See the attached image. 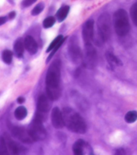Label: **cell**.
I'll return each instance as SVG.
<instances>
[{"instance_id": "obj_1", "label": "cell", "mask_w": 137, "mask_h": 155, "mask_svg": "<svg viewBox=\"0 0 137 155\" xmlns=\"http://www.w3.org/2000/svg\"><path fill=\"white\" fill-rule=\"evenodd\" d=\"M60 61H54L47 70L46 77V94L51 100H57L61 94L60 89Z\"/></svg>"}, {"instance_id": "obj_2", "label": "cell", "mask_w": 137, "mask_h": 155, "mask_svg": "<svg viewBox=\"0 0 137 155\" xmlns=\"http://www.w3.org/2000/svg\"><path fill=\"white\" fill-rule=\"evenodd\" d=\"M63 116L64 124L72 132L83 134L86 131V124L85 120L79 113L71 108L65 107L63 110Z\"/></svg>"}, {"instance_id": "obj_3", "label": "cell", "mask_w": 137, "mask_h": 155, "mask_svg": "<svg viewBox=\"0 0 137 155\" xmlns=\"http://www.w3.org/2000/svg\"><path fill=\"white\" fill-rule=\"evenodd\" d=\"M113 25L118 36L123 37L128 35L130 29L127 12L122 9L117 10L113 15Z\"/></svg>"}, {"instance_id": "obj_4", "label": "cell", "mask_w": 137, "mask_h": 155, "mask_svg": "<svg viewBox=\"0 0 137 155\" xmlns=\"http://www.w3.org/2000/svg\"><path fill=\"white\" fill-rule=\"evenodd\" d=\"M97 28L99 35L103 41L110 40L112 36V19L107 12L99 15L97 22Z\"/></svg>"}, {"instance_id": "obj_5", "label": "cell", "mask_w": 137, "mask_h": 155, "mask_svg": "<svg viewBox=\"0 0 137 155\" xmlns=\"http://www.w3.org/2000/svg\"><path fill=\"white\" fill-rule=\"evenodd\" d=\"M44 121L39 117L38 116L35 115L34 119L32 121V123L28 127V132L30 133L31 136L33 139L35 140H42L46 139V130L43 125Z\"/></svg>"}, {"instance_id": "obj_6", "label": "cell", "mask_w": 137, "mask_h": 155, "mask_svg": "<svg viewBox=\"0 0 137 155\" xmlns=\"http://www.w3.org/2000/svg\"><path fill=\"white\" fill-rule=\"evenodd\" d=\"M69 54L71 61L75 64H79L82 61V53L76 36H72L69 44Z\"/></svg>"}, {"instance_id": "obj_7", "label": "cell", "mask_w": 137, "mask_h": 155, "mask_svg": "<svg viewBox=\"0 0 137 155\" xmlns=\"http://www.w3.org/2000/svg\"><path fill=\"white\" fill-rule=\"evenodd\" d=\"M83 62L86 68L89 69L94 68L98 64V55L92 43L85 44V58Z\"/></svg>"}, {"instance_id": "obj_8", "label": "cell", "mask_w": 137, "mask_h": 155, "mask_svg": "<svg viewBox=\"0 0 137 155\" xmlns=\"http://www.w3.org/2000/svg\"><path fill=\"white\" fill-rule=\"evenodd\" d=\"M49 100H51L48 98V96H46L45 94L40 95V97L38 98L36 116H38L39 117H41L43 121L45 120L46 114L50 110L51 104H50V101Z\"/></svg>"}, {"instance_id": "obj_9", "label": "cell", "mask_w": 137, "mask_h": 155, "mask_svg": "<svg viewBox=\"0 0 137 155\" xmlns=\"http://www.w3.org/2000/svg\"><path fill=\"white\" fill-rule=\"evenodd\" d=\"M10 130L12 132V134L15 135V137L20 140L22 142L25 143H33L35 140L33 139V137L31 136L30 133L28 132V130H25L21 127H12L10 128Z\"/></svg>"}, {"instance_id": "obj_10", "label": "cell", "mask_w": 137, "mask_h": 155, "mask_svg": "<svg viewBox=\"0 0 137 155\" xmlns=\"http://www.w3.org/2000/svg\"><path fill=\"white\" fill-rule=\"evenodd\" d=\"M93 27H94V21L93 19L87 20L83 24L82 27V37L83 40L86 43H92L93 39Z\"/></svg>"}, {"instance_id": "obj_11", "label": "cell", "mask_w": 137, "mask_h": 155, "mask_svg": "<svg viewBox=\"0 0 137 155\" xmlns=\"http://www.w3.org/2000/svg\"><path fill=\"white\" fill-rule=\"evenodd\" d=\"M51 123L54 128L56 129H63L64 124V116L60 109L58 107H54L51 110Z\"/></svg>"}, {"instance_id": "obj_12", "label": "cell", "mask_w": 137, "mask_h": 155, "mask_svg": "<svg viewBox=\"0 0 137 155\" xmlns=\"http://www.w3.org/2000/svg\"><path fill=\"white\" fill-rule=\"evenodd\" d=\"M24 45L27 51L32 54H35L38 51V44L32 36H27L24 39Z\"/></svg>"}, {"instance_id": "obj_13", "label": "cell", "mask_w": 137, "mask_h": 155, "mask_svg": "<svg viewBox=\"0 0 137 155\" xmlns=\"http://www.w3.org/2000/svg\"><path fill=\"white\" fill-rule=\"evenodd\" d=\"M5 139L6 140V143H7V147L9 148V150L10 151L11 153L13 154H17L21 152V147L16 142H15L14 140L10 138L9 135H7L5 134Z\"/></svg>"}, {"instance_id": "obj_14", "label": "cell", "mask_w": 137, "mask_h": 155, "mask_svg": "<svg viewBox=\"0 0 137 155\" xmlns=\"http://www.w3.org/2000/svg\"><path fill=\"white\" fill-rule=\"evenodd\" d=\"M87 146L85 140H76V143L73 145V152L76 155H82L85 153V148Z\"/></svg>"}, {"instance_id": "obj_15", "label": "cell", "mask_w": 137, "mask_h": 155, "mask_svg": "<svg viewBox=\"0 0 137 155\" xmlns=\"http://www.w3.org/2000/svg\"><path fill=\"white\" fill-rule=\"evenodd\" d=\"M24 47H25L24 41H22L21 38L15 40V44H14V52L17 58H21L23 56Z\"/></svg>"}, {"instance_id": "obj_16", "label": "cell", "mask_w": 137, "mask_h": 155, "mask_svg": "<svg viewBox=\"0 0 137 155\" xmlns=\"http://www.w3.org/2000/svg\"><path fill=\"white\" fill-rule=\"evenodd\" d=\"M69 11H70V6H68V5L62 6L61 8L57 11L56 18L57 19V21H63L65 20V18L69 14Z\"/></svg>"}, {"instance_id": "obj_17", "label": "cell", "mask_w": 137, "mask_h": 155, "mask_svg": "<svg viewBox=\"0 0 137 155\" xmlns=\"http://www.w3.org/2000/svg\"><path fill=\"white\" fill-rule=\"evenodd\" d=\"M106 59L109 63V64L112 67H116V66H121L122 62L120 61L119 58H117L114 54H112V52H107L106 53Z\"/></svg>"}, {"instance_id": "obj_18", "label": "cell", "mask_w": 137, "mask_h": 155, "mask_svg": "<svg viewBox=\"0 0 137 155\" xmlns=\"http://www.w3.org/2000/svg\"><path fill=\"white\" fill-rule=\"evenodd\" d=\"M27 114H28V110L26 109V107L24 106H19L17 107L15 110V117L17 119V120H23L27 117Z\"/></svg>"}, {"instance_id": "obj_19", "label": "cell", "mask_w": 137, "mask_h": 155, "mask_svg": "<svg viewBox=\"0 0 137 155\" xmlns=\"http://www.w3.org/2000/svg\"><path fill=\"white\" fill-rule=\"evenodd\" d=\"M13 58V53L10 50H5L2 53V59L7 64H10L12 63Z\"/></svg>"}, {"instance_id": "obj_20", "label": "cell", "mask_w": 137, "mask_h": 155, "mask_svg": "<svg viewBox=\"0 0 137 155\" xmlns=\"http://www.w3.org/2000/svg\"><path fill=\"white\" fill-rule=\"evenodd\" d=\"M125 121L128 124H133L137 120V111L136 110H129L125 115Z\"/></svg>"}, {"instance_id": "obj_21", "label": "cell", "mask_w": 137, "mask_h": 155, "mask_svg": "<svg viewBox=\"0 0 137 155\" xmlns=\"http://www.w3.org/2000/svg\"><path fill=\"white\" fill-rule=\"evenodd\" d=\"M8 153V147L5 137L0 136V155H7Z\"/></svg>"}, {"instance_id": "obj_22", "label": "cell", "mask_w": 137, "mask_h": 155, "mask_svg": "<svg viewBox=\"0 0 137 155\" xmlns=\"http://www.w3.org/2000/svg\"><path fill=\"white\" fill-rule=\"evenodd\" d=\"M55 22H56V18L55 17L48 16L43 21V27L45 28H51L52 26L55 24Z\"/></svg>"}, {"instance_id": "obj_23", "label": "cell", "mask_w": 137, "mask_h": 155, "mask_svg": "<svg viewBox=\"0 0 137 155\" xmlns=\"http://www.w3.org/2000/svg\"><path fill=\"white\" fill-rule=\"evenodd\" d=\"M63 38H64L63 35H58L57 37H56L54 40H52V42L50 44V45L48 46V48H47V50H46V52L48 53V52H50V51H51L53 50V49L55 48V46L61 41Z\"/></svg>"}, {"instance_id": "obj_24", "label": "cell", "mask_w": 137, "mask_h": 155, "mask_svg": "<svg viewBox=\"0 0 137 155\" xmlns=\"http://www.w3.org/2000/svg\"><path fill=\"white\" fill-rule=\"evenodd\" d=\"M130 15L134 24L137 27V3L134 4L130 8Z\"/></svg>"}, {"instance_id": "obj_25", "label": "cell", "mask_w": 137, "mask_h": 155, "mask_svg": "<svg viewBox=\"0 0 137 155\" xmlns=\"http://www.w3.org/2000/svg\"><path fill=\"white\" fill-rule=\"evenodd\" d=\"M44 8H45V5H44V4H43V3H40V4H38V5H36L35 7L33 9L32 12H31V14H32V15H38L39 14H41V12L43 11Z\"/></svg>"}, {"instance_id": "obj_26", "label": "cell", "mask_w": 137, "mask_h": 155, "mask_svg": "<svg viewBox=\"0 0 137 155\" xmlns=\"http://www.w3.org/2000/svg\"><path fill=\"white\" fill-rule=\"evenodd\" d=\"M65 39H66V38H63L61 41H60V42H59V43H58V44H57V45L56 46H55V48H54L53 50L51 51V54H50V56L48 57V58H47V61H46V63H48V61L50 60L51 58L53 57V55H54V54L56 53L57 51V50H58V49H59V48H60V46H61V45H63V43L64 42V40H65Z\"/></svg>"}, {"instance_id": "obj_27", "label": "cell", "mask_w": 137, "mask_h": 155, "mask_svg": "<svg viewBox=\"0 0 137 155\" xmlns=\"http://www.w3.org/2000/svg\"><path fill=\"white\" fill-rule=\"evenodd\" d=\"M37 0H22L21 2V7L22 8H27V7H29L32 5H34Z\"/></svg>"}, {"instance_id": "obj_28", "label": "cell", "mask_w": 137, "mask_h": 155, "mask_svg": "<svg viewBox=\"0 0 137 155\" xmlns=\"http://www.w3.org/2000/svg\"><path fill=\"white\" fill-rule=\"evenodd\" d=\"M7 21V17L5 16H0V26L4 25Z\"/></svg>"}, {"instance_id": "obj_29", "label": "cell", "mask_w": 137, "mask_h": 155, "mask_svg": "<svg viewBox=\"0 0 137 155\" xmlns=\"http://www.w3.org/2000/svg\"><path fill=\"white\" fill-rule=\"evenodd\" d=\"M15 15H16V13H15V11H11L9 15H8V17L10 18V19H13V18H15Z\"/></svg>"}, {"instance_id": "obj_30", "label": "cell", "mask_w": 137, "mask_h": 155, "mask_svg": "<svg viewBox=\"0 0 137 155\" xmlns=\"http://www.w3.org/2000/svg\"><path fill=\"white\" fill-rule=\"evenodd\" d=\"M24 101H25V99H24L23 97H19V98L17 99V102H18L19 104H22V103H24Z\"/></svg>"}]
</instances>
